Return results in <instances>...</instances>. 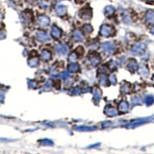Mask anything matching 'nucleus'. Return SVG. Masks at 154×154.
Masks as SVG:
<instances>
[{
    "label": "nucleus",
    "instance_id": "6ab92c4d",
    "mask_svg": "<svg viewBox=\"0 0 154 154\" xmlns=\"http://www.w3.org/2000/svg\"><path fill=\"white\" fill-rule=\"evenodd\" d=\"M28 63H29L30 66H31V67L37 66L39 64V59H37V58H32V59H30L28 60Z\"/></svg>",
    "mask_w": 154,
    "mask_h": 154
},
{
    "label": "nucleus",
    "instance_id": "393cba45",
    "mask_svg": "<svg viewBox=\"0 0 154 154\" xmlns=\"http://www.w3.org/2000/svg\"><path fill=\"white\" fill-rule=\"evenodd\" d=\"M109 79H110V82H111L112 84L115 85L116 83V77L114 74H111V75H110V77H109Z\"/></svg>",
    "mask_w": 154,
    "mask_h": 154
},
{
    "label": "nucleus",
    "instance_id": "20e7f679",
    "mask_svg": "<svg viewBox=\"0 0 154 154\" xmlns=\"http://www.w3.org/2000/svg\"><path fill=\"white\" fill-rule=\"evenodd\" d=\"M79 15L83 19H90L91 16H92V10L89 8H88V7L83 8V9L81 10Z\"/></svg>",
    "mask_w": 154,
    "mask_h": 154
},
{
    "label": "nucleus",
    "instance_id": "4be33fe9",
    "mask_svg": "<svg viewBox=\"0 0 154 154\" xmlns=\"http://www.w3.org/2000/svg\"><path fill=\"white\" fill-rule=\"evenodd\" d=\"M114 8L113 6H106L105 8V14L107 15H113L114 13Z\"/></svg>",
    "mask_w": 154,
    "mask_h": 154
},
{
    "label": "nucleus",
    "instance_id": "7c9ffc66",
    "mask_svg": "<svg viewBox=\"0 0 154 154\" xmlns=\"http://www.w3.org/2000/svg\"><path fill=\"white\" fill-rule=\"evenodd\" d=\"M151 32H152V33L154 34V26H153V28L152 30H151Z\"/></svg>",
    "mask_w": 154,
    "mask_h": 154
},
{
    "label": "nucleus",
    "instance_id": "c756f323",
    "mask_svg": "<svg viewBox=\"0 0 154 154\" xmlns=\"http://www.w3.org/2000/svg\"><path fill=\"white\" fill-rule=\"evenodd\" d=\"M4 95H5V92L2 89H0V99H4Z\"/></svg>",
    "mask_w": 154,
    "mask_h": 154
},
{
    "label": "nucleus",
    "instance_id": "7ed1b4c3",
    "mask_svg": "<svg viewBox=\"0 0 154 154\" xmlns=\"http://www.w3.org/2000/svg\"><path fill=\"white\" fill-rule=\"evenodd\" d=\"M102 47L104 52L107 54H113L115 52V46L111 42H104Z\"/></svg>",
    "mask_w": 154,
    "mask_h": 154
},
{
    "label": "nucleus",
    "instance_id": "6e6552de",
    "mask_svg": "<svg viewBox=\"0 0 154 154\" xmlns=\"http://www.w3.org/2000/svg\"><path fill=\"white\" fill-rule=\"evenodd\" d=\"M51 35H52L53 37L56 39L60 38V36H62L61 30H59L57 26H53L52 30H51Z\"/></svg>",
    "mask_w": 154,
    "mask_h": 154
},
{
    "label": "nucleus",
    "instance_id": "b1692460",
    "mask_svg": "<svg viewBox=\"0 0 154 154\" xmlns=\"http://www.w3.org/2000/svg\"><path fill=\"white\" fill-rule=\"evenodd\" d=\"M76 59H77V53L76 52L71 53L70 57H69V61L72 63H76Z\"/></svg>",
    "mask_w": 154,
    "mask_h": 154
},
{
    "label": "nucleus",
    "instance_id": "1a4fd4ad",
    "mask_svg": "<svg viewBox=\"0 0 154 154\" xmlns=\"http://www.w3.org/2000/svg\"><path fill=\"white\" fill-rule=\"evenodd\" d=\"M66 10H67V8H66L65 6H63V5H59L56 8V12L59 15H65L66 13Z\"/></svg>",
    "mask_w": 154,
    "mask_h": 154
},
{
    "label": "nucleus",
    "instance_id": "dca6fc26",
    "mask_svg": "<svg viewBox=\"0 0 154 154\" xmlns=\"http://www.w3.org/2000/svg\"><path fill=\"white\" fill-rule=\"evenodd\" d=\"M100 62V59H99V56H91L89 58V63L92 64V65L93 66H96Z\"/></svg>",
    "mask_w": 154,
    "mask_h": 154
},
{
    "label": "nucleus",
    "instance_id": "2eb2a0df",
    "mask_svg": "<svg viewBox=\"0 0 154 154\" xmlns=\"http://www.w3.org/2000/svg\"><path fill=\"white\" fill-rule=\"evenodd\" d=\"M128 68H129L130 72H134V71L137 69V63H136V62L134 59H131L129 63V65H128Z\"/></svg>",
    "mask_w": 154,
    "mask_h": 154
},
{
    "label": "nucleus",
    "instance_id": "bb28decb",
    "mask_svg": "<svg viewBox=\"0 0 154 154\" xmlns=\"http://www.w3.org/2000/svg\"><path fill=\"white\" fill-rule=\"evenodd\" d=\"M100 82H101V84L103 85H106V78H105V76H102L101 77H100Z\"/></svg>",
    "mask_w": 154,
    "mask_h": 154
},
{
    "label": "nucleus",
    "instance_id": "f8f14e48",
    "mask_svg": "<svg viewBox=\"0 0 154 154\" xmlns=\"http://www.w3.org/2000/svg\"><path fill=\"white\" fill-rule=\"evenodd\" d=\"M146 19L148 23H154V13L153 11H148L147 13H146Z\"/></svg>",
    "mask_w": 154,
    "mask_h": 154
},
{
    "label": "nucleus",
    "instance_id": "cd10ccee",
    "mask_svg": "<svg viewBox=\"0 0 154 154\" xmlns=\"http://www.w3.org/2000/svg\"><path fill=\"white\" fill-rule=\"evenodd\" d=\"M42 143L43 144V145H52V142L50 141V140H48V139H46V140H43V141L42 142Z\"/></svg>",
    "mask_w": 154,
    "mask_h": 154
},
{
    "label": "nucleus",
    "instance_id": "423d86ee",
    "mask_svg": "<svg viewBox=\"0 0 154 154\" xmlns=\"http://www.w3.org/2000/svg\"><path fill=\"white\" fill-rule=\"evenodd\" d=\"M56 51L60 54H65L68 52V47L65 44H58L56 46Z\"/></svg>",
    "mask_w": 154,
    "mask_h": 154
},
{
    "label": "nucleus",
    "instance_id": "a211bd4d",
    "mask_svg": "<svg viewBox=\"0 0 154 154\" xmlns=\"http://www.w3.org/2000/svg\"><path fill=\"white\" fill-rule=\"evenodd\" d=\"M73 36L74 39L77 41H82L84 39L82 32H81L79 30H76V31L73 32Z\"/></svg>",
    "mask_w": 154,
    "mask_h": 154
},
{
    "label": "nucleus",
    "instance_id": "c85d7f7f",
    "mask_svg": "<svg viewBox=\"0 0 154 154\" xmlns=\"http://www.w3.org/2000/svg\"><path fill=\"white\" fill-rule=\"evenodd\" d=\"M153 98L151 97V96H148L147 99H146V103H147L148 104H150L151 103H153Z\"/></svg>",
    "mask_w": 154,
    "mask_h": 154
},
{
    "label": "nucleus",
    "instance_id": "39448f33",
    "mask_svg": "<svg viewBox=\"0 0 154 154\" xmlns=\"http://www.w3.org/2000/svg\"><path fill=\"white\" fill-rule=\"evenodd\" d=\"M50 23L49 17H47L46 15H40L38 18V23L41 25V26H47Z\"/></svg>",
    "mask_w": 154,
    "mask_h": 154
},
{
    "label": "nucleus",
    "instance_id": "a878e982",
    "mask_svg": "<svg viewBox=\"0 0 154 154\" xmlns=\"http://www.w3.org/2000/svg\"><path fill=\"white\" fill-rule=\"evenodd\" d=\"M76 53H77V55H82L84 53V50H83V48L82 46H79L76 50Z\"/></svg>",
    "mask_w": 154,
    "mask_h": 154
},
{
    "label": "nucleus",
    "instance_id": "412c9836",
    "mask_svg": "<svg viewBox=\"0 0 154 154\" xmlns=\"http://www.w3.org/2000/svg\"><path fill=\"white\" fill-rule=\"evenodd\" d=\"M129 84H128L127 82H123L122 85H121V91L122 93H127L129 91Z\"/></svg>",
    "mask_w": 154,
    "mask_h": 154
},
{
    "label": "nucleus",
    "instance_id": "ddd939ff",
    "mask_svg": "<svg viewBox=\"0 0 154 154\" xmlns=\"http://www.w3.org/2000/svg\"><path fill=\"white\" fill-rule=\"evenodd\" d=\"M105 113L109 116H113L117 115L118 112L116 111L114 108L112 107H107L105 109Z\"/></svg>",
    "mask_w": 154,
    "mask_h": 154
},
{
    "label": "nucleus",
    "instance_id": "5701e85b",
    "mask_svg": "<svg viewBox=\"0 0 154 154\" xmlns=\"http://www.w3.org/2000/svg\"><path fill=\"white\" fill-rule=\"evenodd\" d=\"M82 30H83V32H86V33H90L93 31V27L89 24H86V25H83Z\"/></svg>",
    "mask_w": 154,
    "mask_h": 154
},
{
    "label": "nucleus",
    "instance_id": "2f4dec72",
    "mask_svg": "<svg viewBox=\"0 0 154 154\" xmlns=\"http://www.w3.org/2000/svg\"><path fill=\"white\" fill-rule=\"evenodd\" d=\"M150 1H153V0H150Z\"/></svg>",
    "mask_w": 154,
    "mask_h": 154
},
{
    "label": "nucleus",
    "instance_id": "f3484780",
    "mask_svg": "<svg viewBox=\"0 0 154 154\" xmlns=\"http://www.w3.org/2000/svg\"><path fill=\"white\" fill-rule=\"evenodd\" d=\"M101 90L99 88H96L94 91H93V98H94V99L96 100V101H99V99H101Z\"/></svg>",
    "mask_w": 154,
    "mask_h": 154
},
{
    "label": "nucleus",
    "instance_id": "f03ea898",
    "mask_svg": "<svg viewBox=\"0 0 154 154\" xmlns=\"http://www.w3.org/2000/svg\"><path fill=\"white\" fill-rule=\"evenodd\" d=\"M113 28L108 25H103L100 28V34L103 36L108 37L112 35Z\"/></svg>",
    "mask_w": 154,
    "mask_h": 154
},
{
    "label": "nucleus",
    "instance_id": "f257e3e1",
    "mask_svg": "<svg viewBox=\"0 0 154 154\" xmlns=\"http://www.w3.org/2000/svg\"><path fill=\"white\" fill-rule=\"evenodd\" d=\"M145 49H146V45L143 42H139V43L134 45L131 51L136 55H142L144 53Z\"/></svg>",
    "mask_w": 154,
    "mask_h": 154
},
{
    "label": "nucleus",
    "instance_id": "9d476101",
    "mask_svg": "<svg viewBox=\"0 0 154 154\" xmlns=\"http://www.w3.org/2000/svg\"><path fill=\"white\" fill-rule=\"evenodd\" d=\"M139 73L143 77H147L148 74H149V70L146 68V66L145 65H140L139 67Z\"/></svg>",
    "mask_w": 154,
    "mask_h": 154
},
{
    "label": "nucleus",
    "instance_id": "473e14b6",
    "mask_svg": "<svg viewBox=\"0 0 154 154\" xmlns=\"http://www.w3.org/2000/svg\"><path fill=\"white\" fill-rule=\"evenodd\" d=\"M153 80H154V79H153Z\"/></svg>",
    "mask_w": 154,
    "mask_h": 154
},
{
    "label": "nucleus",
    "instance_id": "aec40b11",
    "mask_svg": "<svg viewBox=\"0 0 154 154\" xmlns=\"http://www.w3.org/2000/svg\"><path fill=\"white\" fill-rule=\"evenodd\" d=\"M79 69V66L76 63H72L69 65V70L71 71V72H77Z\"/></svg>",
    "mask_w": 154,
    "mask_h": 154
},
{
    "label": "nucleus",
    "instance_id": "4468645a",
    "mask_svg": "<svg viewBox=\"0 0 154 154\" xmlns=\"http://www.w3.org/2000/svg\"><path fill=\"white\" fill-rule=\"evenodd\" d=\"M51 53L48 50H43L41 53V57L44 61H49L51 59Z\"/></svg>",
    "mask_w": 154,
    "mask_h": 154
},
{
    "label": "nucleus",
    "instance_id": "9b49d317",
    "mask_svg": "<svg viewBox=\"0 0 154 154\" xmlns=\"http://www.w3.org/2000/svg\"><path fill=\"white\" fill-rule=\"evenodd\" d=\"M128 108H129V105H128V103H127V101L122 100V102H120V103L119 104V110H120V112H127V110H128Z\"/></svg>",
    "mask_w": 154,
    "mask_h": 154
},
{
    "label": "nucleus",
    "instance_id": "0eeeda50",
    "mask_svg": "<svg viewBox=\"0 0 154 154\" xmlns=\"http://www.w3.org/2000/svg\"><path fill=\"white\" fill-rule=\"evenodd\" d=\"M36 35H37L38 39L39 41H41V42H46V41H47L49 39V35L46 32H44V31H39Z\"/></svg>",
    "mask_w": 154,
    "mask_h": 154
}]
</instances>
